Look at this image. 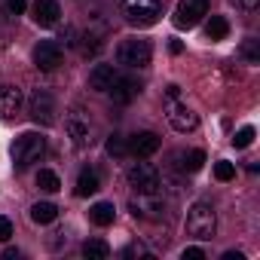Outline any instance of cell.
<instances>
[{"label":"cell","instance_id":"obj_1","mask_svg":"<svg viewBox=\"0 0 260 260\" xmlns=\"http://www.w3.org/2000/svg\"><path fill=\"white\" fill-rule=\"evenodd\" d=\"M162 104H166V119H169V125L175 128V132L187 135V132H196V128H199V113L181 98V89L178 86H166Z\"/></svg>","mask_w":260,"mask_h":260},{"label":"cell","instance_id":"obj_2","mask_svg":"<svg viewBox=\"0 0 260 260\" xmlns=\"http://www.w3.org/2000/svg\"><path fill=\"white\" fill-rule=\"evenodd\" d=\"M187 236H193L196 242H211L214 233H217V214H214V205L211 202H193L187 208Z\"/></svg>","mask_w":260,"mask_h":260},{"label":"cell","instance_id":"obj_3","mask_svg":"<svg viewBox=\"0 0 260 260\" xmlns=\"http://www.w3.org/2000/svg\"><path fill=\"white\" fill-rule=\"evenodd\" d=\"M10 153H13V166H16L19 172H25L28 166H34V162L43 159V153H46V138H43L40 132H25V135H19V138L13 141Z\"/></svg>","mask_w":260,"mask_h":260},{"label":"cell","instance_id":"obj_4","mask_svg":"<svg viewBox=\"0 0 260 260\" xmlns=\"http://www.w3.org/2000/svg\"><path fill=\"white\" fill-rule=\"evenodd\" d=\"M64 132H68V138H71V144H74L77 150H86V147L95 144V125H92L89 113H86L80 104H74V107L64 113Z\"/></svg>","mask_w":260,"mask_h":260},{"label":"cell","instance_id":"obj_5","mask_svg":"<svg viewBox=\"0 0 260 260\" xmlns=\"http://www.w3.org/2000/svg\"><path fill=\"white\" fill-rule=\"evenodd\" d=\"M150 58H153V46L144 37H128V40H122L116 46V64H122L128 71H144V68H150Z\"/></svg>","mask_w":260,"mask_h":260},{"label":"cell","instance_id":"obj_6","mask_svg":"<svg viewBox=\"0 0 260 260\" xmlns=\"http://www.w3.org/2000/svg\"><path fill=\"white\" fill-rule=\"evenodd\" d=\"M125 22L135 28H150L162 16V0H119Z\"/></svg>","mask_w":260,"mask_h":260},{"label":"cell","instance_id":"obj_7","mask_svg":"<svg viewBox=\"0 0 260 260\" xmlns=\"http://www.w3.org/2000/svg\"><path fill=\"white\" fill-rule=\"evenodd\" d=\"M125 181L135 193H159V184H162L159 172L150 162H132L125 172Z\"/></svg>","mask_w":260,"mask_h":260},{"label":"cell","instance_id":"obj_8","mask_svg":"<svg viewBox=\"0 0 260 260\" xmlns=\"http://www.w3.org/2000/svg\"><path fill=\"white\" fill-rule=\"evenodd\" d=\"M55 113H58V107H55L52 92H46V89H34L31 98H28V116H31L37 125H55V119H58Z\"/></svg>","mask_w":260,"mask_h":260},{"label":"cell","instance_id":"obj_9","mask_svg":"<svg viewBox=\"0 0 260 260\" xmlns=\"http://www.w3.org/2000/svg\"><path fill=\"white\" fill-rule=\"evenodd\" d=\"M128 211L135 220H162L166 214V199L159 193H138L128 199Z\"/></svg>","mask_w":260,"mask_h":260},{"label":"cell","instance_id":"obj_10","mask_svg":"<svg viewBox=\"0 0 260 260\" xmlns=\"http://www.w3.org/2000/svg\"><path fill=\"white\" fill-rule=\"evenodd\" d=\"M205 16H208V0H181V4L175 7L172 22H175V28L190 31V28H196Z\"/></svg>","mask_w":260,"mask_h":260},{"label":"cell","instance_id":"obj_11","mask_svg":"<svg viewBox=\"0 0 260 260\" xmlns=\"http://www.w3.org/2000/svg\"><path fill=\"white\" fill-rule=\"evenodd\" d=\"M107 95L113 98V104H132L141 95V83L135 77H128V74H122V77L116 74L113 83H110V89H107Z\"/></svg>","mask_w":260,"mask_h":260},{"label":"cell","instance_id":"obj_12","mask_svg":"<svg viewBox=\"0 0 260 260\" xmlns=\"http://www.w3.org/2000/svg\"><path fill=\"white\" fill-rule=\"evenodd\" d=\"M25 107V95L19 86L13 83H4L0 86V119H16Z\"/></svg>","mask_w":260,"mask_h":260},{"label":"cell","instance_id":"obj_13","mask_svg":"<svg viewBox=\"0 0 260 260\" xmlns=\"http://www.w3.org/2000/svg\"><path fill=\"white\" fill-rule=\"evenodd\" d=\"M61 58H64V52H61V43H55V40H40L34 46V64L40 71H55L61 64Z\"/></svg>","mask_w":260,"mask_h":260},{"label":"cell","instance_id":"obj_14","mask_svg":"<svg viewBox=\"0 0 260 260\" xmlns=\"http://www.w3.org/2000/svg\"><path fill=\"white\" fill-rule=\"evenodd\" d=\"M159 135L156 132H135L132 138H128V153H132L135 159H147L159 150Z\"/></svg>","mask_w":260,"mask_h":260},{"label":"cell","instance_id":"obj_15","mask_svg":"<svg viewBox=\"0 0 260 260\" xmlns=\"http://www.w3.org/2000/svg\"><path fill=\"white\" fill-rule=\"evenodd\" d=\"M31 16L40 28H55L61 19V7H58V0H34Z\"/></svg>","mask_w":260,"mask_h":260},{"label":"cell","instance_id":"obj_16","mask_svg":"<svg viewBox=\"0 0 260 260\" xmlns=\"http://www.w3.org/2000/svg\"><path fill=\"white\" fill-rule=\"evenodd\" d=\"M172 162H175V169H178L181 175H196V172L205 166V153H202V150H178V153L172 156Z\"/></svg>","mask_w":260,"mask_h":260},{"label":"cell","instance_id":"obj_17","mask_svg":"<svg viewBox=\"0 0 260 260\" xmlns=\"http://www.w3.org/2000/svg\"><path fill=\"white\" fill-rule=\"evenodd\" d=\"M98 190H101V178H98V172L89 169V166L80 169V175H77V190H74V193H77L80 199H86V196H95Z\"/></svg>","mask_w":260,"mask_h":260},{"label":"cell","instance_id":"obj_18","mask_svg":"<svg viewBox=\"0 0 260 260\" xmlns=\"http://www.w3.org/2000/svg\"><path fill=\"white\" fill-rule=\"evenodd\" d=\"M113 77H116L113 64H95V68L89 71V89H92V92H107L110 83H113Z\"/></svg>","mask_w":260,"mask_h":260},{"label":"cell","instance_id":"obj_19","mask_svg":"<svg viewBox=\"0 0 260 260\" xmlns=\"http://www.w3.org/2000/svg\"><path fill=\"white\" fill-rule=\"evenodd\" d=\"M89 220H92L95 226H110V223L116 220V208H113V202H95V205L89 208Z\"/></svg>","mask_w":260,"mask_h":260},{"label":"cell","instance_id":"obj_20","mask_svg":"<svg viewBox=\"0 0 260 260\" xmlns=\"http://www.w3.org/2000/svg\"><path fill=\"white\" fill-rule=\"evenodd\" d=\"M55 217H58V205H52V202H34L31 205V220L34 223L43 226V223H52Z\"/></svg>","mask_w":260,"mask_h":260},{"label":"cell","instance_id":"obj_21","mask_svg":"<svg viewBox=\"0 0 260 260\" xmlns=\"http://www.w3.org/2000/svg\"><path fill=\"white\" fill-rule=\"evenodd\" d=\"M83 257L86 260H107L110 257V245L104 239H86L83 242Z\"/></svg>","mask_w":260,"mask_h":260},{"label":"cell","instance_id":"obj_22","mask_svg":"<svg viewBox=\"0 0 260 260\" xmlns=\"http://www.w3.org/2000/svg\"><path fill=\"white\" fill-rule=\"evenodd\" d=\"M230 34V22L223 19V16H208V22H205V37L208 40H223Z\"/></svg>","mask_w":260,"mask_h":260},{"label":"cell","instance_id":"obj_23","mask_svg":"<svg viewBox=\"0 0 260 260\" xmlns=\"http://www.w3.org/2000/svg\"><path fill=\"white\" fill-rule=\"evenodd\" d=\"M104 28L101 31H86L83 34V55H98L101 52V46H104Z\"/></svg>","mask_w":260,"mask_h":260},{"label":"cell","instance_id":"obj_24","mask_svg":"<svg viewBox=\"0 0 260 260\" xmlns=\"http://www.w3.org/2000/svg\"><path fill=\"white\" fill-rule=\"evenodd\" d=\"M104 150H107L113 159H122V156H128V138H125V135H119V132H113V135L107 138Z\"/></svg>","mask_w":260,"mask_h":260},{"label":"cell","instance_id":"obj_25","mask_svg":"<svg viewBox=\"0 0 260 260\" xmlns=\"http://www.w3.org/2000/svg\"><path fill=\"white\" fill-rule=\"evenodd\" d=\"M37 187L43 193H55V190H61V181H58V175L52 169H40L37 172Z\"/></svg>","mask_w":260,"mask_h":260},{"label":"cell","instance_id":"obj_26","mask_svg":"<svg viewBox=\"0 0 260 260\" xmlns=\"http://www.w3.org/2000/svg\"><path fill=\"white\" fill-rule=\"evenodd\" d=\"M254 138H257L254 125H242L239 132L233 135V147H236V150H245V147H251V144H254Z\"/></svg>","mask_w":260,"mask_h":260},{"label":"cell","instance_id":"obj_27","mask_svg":"<svg viewBox=\"0 0 260 260\" xmlns=\"http://www.w3.org/2000/svg\"><path fill=\"white\" fill-rule=\"evenodd\" d=\"M214 178H217V181H223V184H226V181H233V178H236V166H233V162H226V159L214 162Z\"/></svg>","mask_w":260,"mask_h":260},{"label":"cell","instance_id":"obj_28","mask_svg":"<svg viewBox=\"0 0 260 260\" xmlns=\"http://www.w3.org/2000/svg\"><path fill=\"white\" fill-rule=\"evenodd\" d=\"M242 55H245L248 64H257V61H260V49H257V40H254V37H248V40L242 43Z\"/></svg>","mask_w":260,"mask_h":260},{"label":"cell","instance_id":"obj_29","mask_svg":"<svg viewBox=\"0 0 260 260\" xmlns=\"http://www.w3.org/2000/svg\"><path fill=\"white\" fill-rule=\"evenodd\" d=\"M122 257H128V260H132V257H150V248L141 245V242H132V245L122 248Z\"/></svg>","mask_w":260,"mask_h":260},{"label":"cell","instance_id":"obj_30","mask_svg":"<svg viewBox=\"0 0 260 260\" xmlns=\"http://www.w3.org/2000/svg\"><path fill=\"white\" fill-rule=\"evenodd\" d=\"M25 7H28V0H7V16L10 19H19L25 13Z\"/></svg>","mask_w":260,"mask_h":260},{"label":"cell","instance_id":"obj_31","mask_svg":"<svg viewBox=\"0 0 260 260\" xmlns=\"http://www.w3.org/2000/svg\"><path fill=\"white\" fill-rule=\"evenodd\" d=\"M13 239V220L0 214V242H10Z\"/></svg>","mask_w":260,"mask_h":260},{"label":"cell","instance_id":"obj_32","mask_svg":"<svg viewBox=\"0 0 260 260\" xmlns=\"http://www.w3.org/2000/svg\"><path fill=\"white\" fill-rule=\"evenodd\" d=\"M181 257H184V260H205V251H202V248H196V245H190V248H184V251H181Z\"/></svg>","mask_w":260,"mask_h":260},{"label":"cell","instance_id":"obj_33","mask_svg":"<svg viewBox=\"0 0 260 260\" xmlns=\"http://www.w3.org/2000/svg\"><path fill=\"white\" fill-rule=\"evenodd\" d=\"M233 4H236L239 10H245V13H251V10L257 7V0H233Z\"/></svg>","mask_w":260,"mask_h":260},{"label":"cell","instance_id":"obj_34","mask_svg":"<svg viewBox=\"0 0 260 260\" xmlns=\"http://www.w3.org/2000/svg\"><path fill=\"white\" fill-rule=\"evenodd\" d=\"M4 257H7V260H19V257H22V251H19V248H7V251H4Z\"/></svg>","mask_w":260,"mask_h":260},{"label":"cell","instance_id":"obj_35","mask_svg":"<svg viewBox=\"0 0 260 260\" xmlns=\"http://www.w3.org/2000/svg\"><path fill=\"white\" fill-rule=\"evenodd\" d=\"M223 260H245L242 251H223Z\"/></svg>","mask_w":260,"mask_h":260},{"label":"cell","instance_id":"obj_36","mask_svg":"<svg viewBox=\"0 0 260 260\" xmlns=\"http://www.w3.org/2000/svg\"><path fill=\"white\" fill-rule=\"evenodd\" d=\"M169 49H172V55H178V52H184V43H181V40H172Z\"/></svg>","mask_w":260,"mask_h":260}]
</instances>
